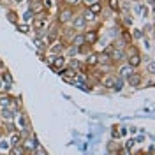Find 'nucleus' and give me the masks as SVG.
<instances>
[{
    "label": "nucleus",
    "mask_w": 155,
    "mask_h": 155,
    "mask_svg": "<svg viewBox=\"0 0 155 155\" xmlns=\"http://www.w3.org/2000/svg\"><path fill=\"white\" fill-rule=\"evenodd\" d=\"M97 60H99V62H102V64H107V62H109V55H107L106 51H104V53L97 55Z\"/></svg>",
    "instance_id": "20"
},
{
    "label": "nucleus",
    "mask_w": 155,
    "mask_h": 155,
    "mask_svg": "<svg viewBox=\"0 0 155 155\" xmlns=\"http://www.w3.org/2000/svg\"><path fill=\"white\" fill-rule=\"evenodd\" d=\"M34 150H35V155H48V153H46V150H44L42 146H35Z\"/></svg>",
    "instance_id": "27"
},
{
    "label": "nucleus",
    "mask_w": 155,
    "mask_h": 155,
    "mask_svg": "<svg viewBox=\"0 0 155 155\" xmlns=\"http://www.w3.org/2000/svg\"><path fill=\"white\" fill-rule=\"evenodd\" d=\"M65 2H67V4H71V5H76V4H79V2H81V0H65Z\"/></svg>",
    "instance_id": "38"
},
{
    "label": "nucleus",
    "mask_w": 155,
    "mask_h": 155,
    "mask_svg": "<svg viewBox=\"0 0 155 155\" xmlns=\"http://www.w3.org/2000/svg\"><path fill=\"white\" fill-rule=\"evenodd\" d=\"M83 18H85V19H94V18H95V14H92L90 11H87V12L83 14Z\"/></svg>",
    "instance_id": "30"
},
{
    "label": "nucleus",
    "mask_w": 155,
    "mask_h": 155,
    "mask_svg": "<svg viewBox=\"0 0 155 155\" xmlns=\"http://www.w3.org/2000/svg\"><path fill=\"white\" fill-rule=\"evenodd\" d=\"M85 41H87L88 44H94V42L97 41V32H95V30H92V32L85 34Z\"/></svg>",
    "instance_id": "11"
},
{
    "label": "nucleus",
    "mask_w": 155,
    "mask_h": 155,
    "mask_svg": "<svg viewBox=\"0 0 155 155\" xmlns=\"http://www.w3.org/2000/svg\"><path fill=\"white\" fill-rule=\"evenodd\" d=\"M111 134H113V137H118V136H120V132L116 130V127H113V130H111Z\"/></svg>",
    "instance_id": "37"
},
{
    "label": "nucleus",
    "mask_w": 155,
    "mask_h": 155,
    "mask_svg": "<svg viewBox=\"0 0 155 155\" xmlns=\"http://www.w3.org/2000/svg\"><path fill=\"white\" fill-rule=\"evenodd\" d=\"M85 42H87V41H85V35H83V34L74 35V39H72V46H76V48H81Z\"/></svg>",
    "instance_id": "6"
},
{
    "label": "nucleus",
    "mask_w": 155,
    "mask_h": 155,
    "mask_svg": "<svg viewBox=\"0 0 155 155\" xmlns=\"http://www.w3.org/2000/svg\"><path fill=\"white\" fill-rule=\"evenodd\" d=\"M107 4L111 11H120V0H107Z\"/></svg>",
    "instance_id": "14"
},
{
    "label": "nucleus",
    "mask_w": 155,
    "mask_h": 155,
    "mask_svg": "<svg viewBox=\"0 0 155 155\" xmlns=\"http://www.w3.org/2000/svg\"><path fill=\"white\" fill-rule=\"evenodd\" d=\"M19 141H21V134H16V132H12V136H11V143H12V145H21Z\"/></svg>",
    "instance_id": "18"
},
{
    "label": "nucleus",
    "mask_w": 155,
    "mask_h": 155,
    "mask_svg": "<svg viewBox=\"0 0 155 155\" xmlns=\"http://www.w3.org/2000/svg\"><path fill=\"white\" fill-rule=\"evenodd\" d=\"M34 16H35V14H34V12L28 9L25 14H23V19H25V21H30V19H34Z\"/></svg>",
    "instance_id": "23"
},
{
    "label": "nucleus",
    "mask_w": 155,
    "mask_h": 155,
    "mask_svg": "<svg viewBox=\"0 0 155 155\" xmlns=\"http://www.w3.org/2000/svg\"><path fill=\"white\" fill-rule=\"evenodd\" d=\"M139 12H141L143 18H146V16H148V9H146V5H141V7H139Z\"/></svg>",
    "instance_id": "29"
},
{
    "label": "nucleus",
    "mask_w": 155,
    "mask_h": 155,
    "mask_svg": "<svg viewBox=\"0 0 155 155\" xmlns=\"http://www.w3.org/2000/svg\"><path fill=\"white\" fill-rule=\"evenodd\" d=\"M124 21H125V25H132V18H129V16H125Z\"/></svg>",
    "instance_id": "36"
},
{
    "label": "nucleus",
    "mask_w": 155,
    "mask_h": 155,
    "mask_svg": "<svg viewBox=\"0 0 155 155\" xmlns=\"http://www.w3.org/2000/svg\"><path fill=\"white\" fill-rule=\"evenodd\" d=\"M83 2H85V4H88V5H90V4H94V2H97V0H83Z\"/></svg>",
    "instance_id": "41"
},
{
    "label": "nucleus",
    "mask_w": 155,
    "mask_h": 155,
    "mask_svg": "<svg viewBox=\"0 0 155 155\" xmlns=\"http://www.w3.org/2000/svg\"><path fill=\"white\" fill-rule=\"evenodd\" d=\"M62 49H64V44H62V42H57L55 46H51L49 51H51V53H62Z\"/></svg>",
    "instance_id": "19"
},
{
    "label": "nucleus",
    "mask_w": 155,
    "mask_h": 155,
    "mask_svg": "<svg viewBox=\"0 0 155 155\" xmlns=\"http://www.w3.org/2000/svg\"><path fill=\"white\" fill-rule=\"evenodd\" d=\"M30 11H32L34 14L42 12V11H44V4H42V2H34V4H32V7H30Z\"/></svg>",
    "instance_id": "10"
},
{
    "label": "nucleus",
    "mask_w": 155,
    "mask_h": 155,
    "mask_svg": "<svg viewBox=\"0 0 155 155\" xmlns=\"http://www.w3.org/2000/svg\"><path fill=\"white\" fill-rule=\"evenodd\" d=\"M0 136H2V130H0Z\"/></svg>",
    "instance_id": "43"
},
{
    "label": "nucleus",
    "mask_w": 155,
    "mask_h": 155,
    "mask_svg": "<svg viewBox=\"0 0 155 155\" xmlns=\"http://www.w3.org/2000/svg\"><path fill=\"white\" fill-rule=\"evenodd\" d=\"M130 74H134V67H130L129 64L124 65V67H120V78H129Z\"/></svg>",
    "instance_id": "3"
},
{
    "label": "nucleus",
    "mask_w": 155,
    "mask_h": 155,
    "mask_svg": "<svg viewBox=\"0 0 155 155\" xmlns=\"http://www.w3.org/2000/svg\"><path fill=\"white\" fill-rule=\"evenodd\" d=\"M71 16H72V12H71V11L69 9H65V11H62V12H60V23H65V21H69V19H71Z\"/></svg>",
    "instance_id": "12"
},
{
    "label": "nucleus",
    "mask_w": 155,
    "mask_h": 155,
    "mask_svg": "<svg viewBox=\"0 0 155 155\" xmlns=\"http://www.w3.org/2000/svg\"><path fill=\"white\" fill-rule=\"evenodd\" d=\"M87 64H88V65H97V64H99V60H97V55H95V53L88 55V58H87Z\"/></svg>",
    "instance_id": "16"
},
{
    "label": "nucleus",
    "mask_w": 155,
    "mask_h": 155,
    "mask_svg": "<svg viewBox=\"0 0 155 155\" xmlns=\"http://www.w3.org/2000/svg\"><path fill=\"white\" fill-rule=\"evenodd\" d=\"M88 11L92 12V14H99L101 11H102V4L97 0V2H94V4H90V7H88Z\"/></svg>",
    "instance_id": "7"
},
{
    "label": "nucleus",
    "mask_w": 155,
    "mask_h": 155,
    "mask_svg": "<svg viewBox=\"0 0 155 155\" xmlns=\"http://www.w3.org/2000/svg\"><path fill=\"white\" fill-rule=\"evenodd\" d=\"M111 58H115V60H122V58H124V51H122V49H115Z\"/></svg>",
    "instance_id": "21"
},
{
    "label": "nucleus",
    "mask_w": 155,
    "mask_h": 155,
    "mask_svg": "<svg viewBox=\"0 0 155 155\" xmlns=\"http://www.w3.org/2000/svg\"><path fill=\"white\" fill-rule=\"evenodd\" d=\"M69 65H71V69H76V67H79V62H78V60H71Z\"/></svg>",
    "instance_id": "31"
},
{
    "label": "nucleus",
    "mask_w": 155,
    "mask_h": 155,
    "mask_svg": "<svg viewBox=\"0 0 155 155\" xmlns=\"http://www.w3.org/2000/svg\"><path fill=\"white\" fill-rule=\"evenodd\" d=\"M0 116H2V118H5V120H9V118H12V116H14V113H12L11 109H7V107H5V109H2V111H0Z\"/></svg>",
    "instance_id": "15"
},
{
    "label": "nucleus",
    "mask_w": 155,
    "mask_h": 155,
    "mask_svg": "<svg viewBox=\"0 0 155 155\" xmlns=\"http://www.w3.org/2000/svg\"><path fill=\"white\" fill-rule=\"evenodd\" d=\"M124 41H125V42H130V35H129L127 30H124Z\"/></svg>",
    "instance_id": "32"
},
{
    "label": "nucleus",
    "mask_w": 155,
    "mask_h": 155,
    "mask_svg": "<svg viewBox=\"0 0 155 155\" xmlns=\"http://www.w3.org/2000/svg\"><path fill=\"white\" fill-rule=\"evenodd\" d=\"M139 64H141V57L136 53V49H134V51H132V57H129V65H130V67H137Z\"/></svg>",
    "instance_id": "2"
},
{
    "label": "nucleus",
    "mask_w": 155,
    "mask_h": 155,
    "mask_svg": "<svg viewBox=\"0 0 155 155\" xmlns=\"http://www.w3.org/2000/svg\"><path fill=\"white\" fill-rule=\"evenodd\" d=\"M49 65L53 69H58V67H64L65 65V58L62 57V55H57V57H49Z\"/></svg>",
    "instance_id": "1"
},
{
    "label": "nucleus",
    "mask_w": 155,
    "mask_h": 155,
    "mask_svg": "<svg viewBox=\"0 0 155 155\" xmlns=\"http://www.w3.org/2000/svg\"><path fill=\"white\" fill-rule=\"evenodd\" d=\"M153 71H155V65H153V64H150V65H148V72H150V74H153Z\"/></svg>",
    "instance_id": "39"
},
{
    "label": "nucleus",
    "mask_w": 155,
    "mask_h": 155,
    "mask_svg": "<svg viewBox=\"0 0 155 155\" xmlns=\"http://www.w3.org/2000/svg\"><path fill=\"white\" fill-rule=\"evenodd\" d=\"M9 155H25V148H23L21 145H12Z\"/></svg>",
    "instance_id": "9"
},
{
    "label": "nucleus",
    "mask_w": 155,
    "mask_h": 155,
    "mask_svg": "<svg viewBox=\"0 0 155 155\" xmlns=\"http://www.w3.org/2000/svg\"><path fill=\"white\" fill-rule=\"evenodd\" d=\"M16 2H19V0H16Z\"/></svg>",
    "instance_id": "44"
},
{
    "label": "nucleus",
    "mask_w": 155,
    "mask_h": 155,
    "mask_svg": "<svg viewBox=\"0 0 155 155\" xmlns=\"http://www.w3.org/2000/svg\"><path fill=\"white\" fill-rule=\"evenodd\" d=\"M113 83H115V78H104V81H102V85L106 88H113Z\"/></svg>",
    "instance_id": "17"
},
{
    "label": "nucleus",
    "mask_w": 155,
    "mask_h": 155,
    "mask_svg": "<svg viewBox=\"0 0 155 155\" xmlns=\"http://www.w3.org/2000/svg\"><path fill=\"white\" fill-rule=\"evenodd\" d=\"M148 4H150V5L153 7V4H155V2H153V0H148Z\"/></svg>",
    "instance_id": "42"
},
{
    "label": "nucleus",
    "mask_w": 155,
    "mask_h": 155,
    "mask_svg": "<svg viewBox=\"0 0 155 155\" xmlns=\"http://www.w3.org/2000/svg\"><path fill=\"white\" fill-rule=\"evenodd\" d=\"M72 25H74V28H85L87 19L83 18V16H76V18H72Z\"/></svg>",
    "instance_id": "4"
},
{
    "label": "nucleus",
    "mask_w": 155,
    "mask_h": 155,
    "mask_svg": "<svg viewBox=\"0 0 155 155\" xmlns=\"http://www.w3.org/2000/svg\"><path fill=\"white\" fill-rule=\"evenodd\" d=\"M9 21L16 23V14H14V12H9Z\"/></svg>",
    "instance_id": "35"
},
{
    "label": "nucleus",
    "mask_w": 155,
    "mask_h": 155,
    "mask_svg": "<svg viewBox=\"0 0 155 155\" xmlns=\"http://www.w3.org/2000/svg\"><path fill=\"white\" fill-rule=\"evenodd\" d=\"M18 30H19V32H23V34H27V32H30V27L27 25V23H19Z\"/></svg>",
    "instance_id": "22"
},
{
    "label": "nucleus",
    "mask_w": 155,
    "mask_h": 155,
    "mask_svg": "<svg viewBox=\"0 0 155 155\" xmlns=\"http://www.w3.org/2000/svg\"><path fill=\"white\" fill-rule=\"evenodd\" d=\"M76 53H78L76 46H71V48H69V55H76Z\"/></svg>",
    "instance_id": "33"
},
{
    "label": "nucleus",
    "mask_w": 155,
    "mask_h": 155,
    "mask_svg": "<svg viewBox=\"0 0 155 155\" xmlns=\"http://www.w3.org/2000/svg\"><path fill=\"white\" fill-rule=\"evenodd\" d=\"M132 146H134V141H132V139H129V141L125 143V148H127V150H130Z\"/></svg>",
    "instance_id": "34"
},
{
    "label": "nucleus",
    "mask_w": 155,
    "mask_h": 155,
    "mask_svg": "<svg viewBox=\"0 0 155 155\" xmlns=\"http://www.w3.org/2000/svg\"><path fill=\"white\" fill-rule=\"evenodd\" d=\"M127 79H129V85H130V87H139V85H141V81H143L139 74H130Z\"/></svg>",
    "instance_id": "5"
},
{
    "label": "nucleus",
    "mask_w": 155,
    "mask_h": 155,
    "mask_svg": "<svg viewBox=\"0 0 155 155\" xmlns=\"http://www.w3.org/2000/svg\"><path fill=\"white\" fill-rule=\"evenodd\" d=\"M9 97H0V106H4V107H7L9 106Z\"/></svg>",
    "instance_id": "26"
},
{
    "label": "nucleus",
    "mask_w": 155,
    "mask_h": 155,
    "mask_svg": "<svg viewBox=\"0 0 155 155\" xmlns=\"http://www.w3.org/2000/svg\"><path fill=\"white\" fill-rule=\"evenodd\" d=\"M9 88H11L9 83H5V81H4V79L0 78V92H2V90H9Z\"/></svg>",
    "instance_id": "25"
},
{
    "label": "nucleus",
    "mask_w": 155,
    "mask_h": 155,
    "mask_svg": "<svg viewBox=\"0 0 155 155\" xmlns=\"http://www.w3.org/2000/svg\"><path fill=\"white\" fill-rule=\"evenodd\" d=\"M134 37H136V39H141V37H145V32H143L141 28L134 30Z\"/></svg>",
    "instance_id": "28"
},
{
    "label": "nucleus",
    "mask_w": 155,
    "mask_h": 155,
    "mask_svg": "<svg viewBox=\"0 0 155 155\" xmlns=\"http://www.w3.org/2000/svg\"><path fill=\"white\" fill-rule=\"evenodd\" d=\"M2 79H4V81H5V83H12V76H11L9 72H4V74H2Z\"/></svg>",
    "instance_id": "24"
},
{
    "label": "nucleus",
    "mask_w": 155,
    "mask_h": 155,
    "mask_svg": "<svg viewBox=\"0 0 155 155\" xmlns=\"http://www.w3.org/2000/svg\"><path fill=\"white\" fill-rule=\"evenodd\" d=\"M120 155H130V153H129V150H127V148H124V150L120 152Z\"/></svg>",
    "instance_id": "40"
},
{
    "label": "nucleus",
    "mask_w": 155,
    "mask_h": 155,
    "mask_svg": "<svg viewBox=\"0 0 155 155\" xmlns=\"http://www.w3.org/2000/svg\"><path fill=\"white\" fill-rule=\"evenodd\" d=\"M113 88H115L116 92H120L122 88H124V79L118 76V78H115V83H113Z\"/></svg>",
    "instance_id": "13"
},
{
    "label": "nucleus",
    "mask_w": 155,
    "mask_h": 155,
    "mask_svg": "<svg viewBox=\"0 0 155 155\" xmlns=\"http://www.w3.org/2000/svg\"><path fill=\"white\" fill-rule=\"evenodd\" d=\"M46 21H48L46 16H41V18H37L35 21H34V27H35L37 30H42L44 27H46Z\"/></svg>",
    "instance_id": "8"
},
{
    "label": "nucleus",
    "mask_w": 155,
    "mask_h": 155,
    "mask_svg": "<svg viewBox=\"0 0 155 155\" xmlns=\"http://www.w3.org/2000/svg\"><path fill=\"white\" fill-rule=\"evenodd\" d=\"M132 2H136V0H132Z\"/></svg>",
    "instance_id": "45"
}]
</instances>
